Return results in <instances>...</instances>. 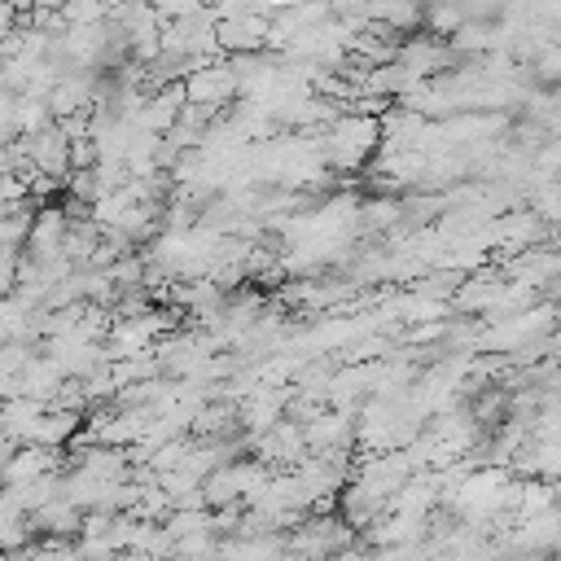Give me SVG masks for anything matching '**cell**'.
Here are the masks:
<instances>
[{
	"mask_svg": "<svg viewBox=\"0 0 561 561\" xmlns=\"http://www.w3.org/2000/svg\"><path fill=\"white\" fill-rule=\"evenodd\" d=\"M44 473H57V451L26 443V447H18V451L9 456V465H4V473H0V491L26 486V482H35V478H44Z\"/></svg>",
	"mask_w": 561,
	"mask_h": 561,
	"instance_id": "obj_5",
	"label": "cell"
},
{
	"mask_svg": "<svg viewBox=\"0 0 561 561\" xmlns=\"http://www.w3.org/2000/svg\"><path fill=\"white\" fill-rule=\"evenodd\" d=\"M0 561H4V557H0Z\"/></svg>",
	"mask_w": 561,
	"mask_h": 561,
	"instance_id": "obj_14",
	"label": "cell"
},
{
	"mask_svg": "<svg viewBox=\"0 0 561 561\" xmlns=\"http://www.w3.org/2000/svg\"><path fill=\"white\" fill-rule=\"evenodd\" d=\"M66 228H70V210H61V206H39V210L31 215L26 254H35V259H57V254H61V241H66Z\"/></svg>",
	"mask_w": 561,
	"mask_h": 561,
	"instance_id": "obj_3",
	"label": "cell"
},
{
	"mask_svg": "<svg viewBox=\"0 0 561 561\" xmlns=\"http://www.w3.org/2000/svg\"><path fill=\"white\" fill-rule=\"evenodd\" d=\"M26 526H31V535H53V539H61V535H79L83 530V513L70 504V500H48V504H39L35 513H26Z\"/></svg>",
	"mask_w": 561,
	"mask_h": 561,
	"instance_id": "obj_6",
	"label": "cell"
},
{
	"mask_svg": "<svg viewBox=\"0 0 561 561\" xmlns=\"http://www.w3.org/2000/svg\"><path fill=\"white\" fill-rule=\"evenodd\" d=\"M31 543V526H26V513L18 508V500L9 491H0V557L4 552H18Z\"/></svg>",
	"mask_w": 561,
	"mask_h": 561,
	"instance_id": "obj_9",
	"label": "cell"
},
{
	"mask_svg": "<svg viewBox=\"0 0 561 561\" xmlns=\"http://www.w3.org/2000/svg\"><path fill=\"white\" fill-rule=\"evenodd\" d=\"M18 263H22V254L9 250V245H0V298L13 289V280H18Z\"/></svg>",
	"mask_w": 561,
	"mask_h": 561,
	"instance_id": "obj_11",
	"label": "cell"
},
{
	"mask_svg": "<svg viewBox=\"0 0 561 561\" xmlns=\"http://www.w3.org/2000/svg\"><path fill=\"white\" fill-rule=\"evenodd\" d=\"M61 368L48 359V355H35L22 373H18V394H26V399H39V403H53V394L61 390Z\"/></svg>",
	"mask_w": 561,
	"mask_h": 561,
	"instance_id": "obj_7",
	"label": "cell"
},
{
	"mask_svg": "<svg viewBox=\"0 0 561 561\" xmlns=\"http://www.w3.org/2000/svg\"><path fill=\"white\" fill-rule=\"evenodd\" d=\"M22 149H26V167L39 171V175H53V180H66L70 175V136L61 131V123L35 131V136H22Z\"/></svg>",
	"mask_w": 561,
	"mask_h": 561,
	"instance_id": "obj_2",
	"label": "cell"
},
{
	"mask_svg": "<svg viewBox=\"0 0 561 561\" xmlns=\"http://www.w3.org/2000/svg\"><path fill=\"white\" fill-rule=\"evenodd\" d=\"M75 430H79V412H70V408H48V412L39 416V425H35L31 447H48V451H57L61 443H70Z\"/></svg>",
	"mask_w": 561,
	"mask_h": 561,
	"instance_id": "obj_8",
	"label": "cell"
},
{
	"mask_svg": "<svg viewBox=\"0 0 561 561\" xmlns=\"http://www.w3.org/2000/svg\"><path fill=\"white\" fill-rule=\"evenodd\" d=\"M4 92H9V88H4V75H0V96H4Z\"/></svg>",
	"mask_w": 561,
	"mask_h": 561,
	"instance_id": "obj_13",
	"label": "cell"
},
{
	"mask_svg": "<svg viewBox=\"0 0 561 561\" xmlns=\"http://www.w3.org/2000/svg\"><path fill=\"white\" fill-rule=\"evenodd\" d=\"M44 412H48V403L26 399V394H9L0 403V438H13L18 447H26L35 438V425H39Z\"/></svg>",
	"mask_w": 561,
	"mask_h": 561,
	"instance_id": "obj_4",
	"label": "cell"
},
{
	"mask_svg": "<svg viewBox=\"0 0 561 561\" xmlns=\"http://www.w3.org/2000/svg\"><path fill=\"white\" fill-rule=\"evenodd\" d=\"M377 136H381V123L373 114H337L320 145L333 167H359L368 158V149L377 145Z\"/></svg>",
	"mask_w": 561,
	"mask_h": 561,
	"instance_id": "obj_1",
	"label": "cell"
},
{
	"mask_svg": "<svg viewBox=\"0 0 561 561\" xmlns=\"http://www.w3.org/2000/svg\"><path fill=\"white\" fill-rule=\"evenodd\" d=\"M13 451H18V443H13V438H0V473H4V465H9Z\"/></svg>",
	"mask_w": 561,
	"mask_h": 561,
	"instance_id": "obj_12",
	"label": "cell"
},
{
	"mask_svg": "<svg viewBox=\"0 0 561 561\" xmlns=\"http://www.w3.org/2000/svg\"><path fill=\"white\" fill-rule=\"evenodd\" d=\"M22 140V123H18V92L0 96V145Z\"/></svg>",
	"mask_w": 561,
	"mask_h": 561,
	"instance_id": "obj_10",
	"label": "cell"
}]
</instances>
